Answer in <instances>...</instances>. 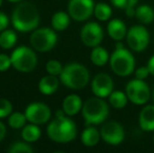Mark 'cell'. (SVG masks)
<instances>
[{
	"label": "cell",
	"instance_id": "1",
	"mask_svg": "<svg viewBox=\"0 0 154 153\" xmlns=\"http://www.w3.org/2000/svg\"><path fill=\"white\" fill-rule=\"evenodd\" d=\"M12 23L15 29L21 33H29L38 29L40 14L37 8L29 1L19 2L12 13Z\"/></svg>",
	"mask_w": 154,
	"mask_h": 153
},
{
	"label": "cell",
	"instance_id": "2",
	"mask_svg": "<svg viewBox=\"0 0 154 153\" xmlns=\"http://www.w3.org/2000/svg\"><path fill=\"white\" fill-rule=\"evenodd\" d=\"M46 132L56 143H69L77 137V125L68 115L56 118L48 124Z\"/></svg>",
	"mask_w": 154,
	"mask_h": 153
},
{
	"label": "cell",
	"instance_id": "3",
	"mask_svg": "<svg viewBox=\"0 0 154 153\" xmlns=\"http://www.w3.org/2000/svg\"><path fill=\"white\" fill-rule=\"evenodd\" d=\"M109 64L112 72L119 77H128L135 70L134 56L123 43L116 45V49L110 56Z\"/></svg>",
	"mask_w": 154,
	"mask_h": 153
},
{
	"label": "cell",
	"instance_id": "4",
	"mask_svg": "<svg viewBox=\"0 0 154 153\" xmlns=\"http://www.w3.org/2000/svg\"><path fill=\"white\" fill-rule=\"evenodd\" d=\"M90 80V75L88 69L80 63H69L64 66L60 81L64 86L69 89L79 90L87 86Z\"/></svg>",
	"mask_w": 154,
	"mask_h": 153
},
{
	"label": "cell",
	"instance_id": "5",
	"mask_svg": "<svg viewBox=\"0 0 154 153\" xmlns=\"http://www.w3.org/2000/svg\"><path fill=\"white\" fill-rule=\"evenodd\" d=\"M82 115L87 126L103 124L109 115V105L103 98H90L83 103Z\"/></svg>",
	"mask_w": 154,
	"mask_h": 153
},
{
	"label": "cell",
	"instance_id": "6",
	"mask_svg": "<svg viewBox=\"0 0 154 153\" xmlns=\"http://www.w3.org/2000/svg\"><path fill=\"white\" fill-rule=\"evenodd\" d=\"M12 65L16 70L24 74L32 72L38 64V58L34 49L29 46H19L11 55Z\"/></svg>",
	"mask_w": 154,
	"mask_h": 153
},
{
	"label": "cell",
	"instance_id": "7",
	"mask_svg": "<svg viewBox=\"0 0 154 153\" xmlns=\"http://www.w3.org/2000/svg\"><path fill=\"white\" fill-rule=\"evenodd\" d=\"M57 41L58 37L56 31L49 27L36 29L32 31L29 37V43L32 47L39 53H46L51 50L57 44Z\"/></svg>",
	"mask_w": 154,
	"mask_h": 153
},
{
	"label": "cell",
	"instance_id": "8",
	"mask_svg": "<svg viewBox=\"0 0 154 153\" xmlns=\"http://www.w3.org/2000/svg\"><path fill=\"white\" fill-rule=\"evenodd\" d=\"M126 94H127L129 101L134 105H145L149 102L151 99V91L148 84L145 82V80L133 79L128 82L126 85Z\"/></svg>",
	"mask_w": 154,
	"mask_h": 153
},
{
	"label": "cell",
	"instance_id": "9",
	"mask_svg": "<svg viewBox=\"0 0 154 153\" xmlns=\"http://www.w3.org/2000/svg\"><path fill=\"white\" fill-rule=\"evenodd\" d=\"M127 44L132 51L142 53L150 43V34L143 25H133L128 29L126 36Z\"/></svg>",
	"mask_w": 154,
	"mask_h": 153
},
{
	"label": "cell",
	"instance_id": "10",
	"mask_svg": "<svg viewBox=\"0 0 154 153\" xmlns=\"http://www.w3.org/2000/svg\"><path fill=\"white\" fill-rule=\"evenodd\" d=\"M94 5L93 0H69L67 11L71 19L83 22L93 15Z\"/></svg>",
	"mask_w": 154,
	"mask_h": 153
},
{
	"label": "cell",
	"instance_id": "11",
	"mask_svg": "<svg viewBox=\"0 0 154 153\" xmlns=\"http://www.w3.org/2000/svg\"><path fill=\"white\" fill-rule=\"evenodd\" d=\"M101 139L106 144L118 146L125 139V129L123 125L116 121H109L103 124L101 130Z\"/></svg>",
	"mask_w": 154,
	"mask_h": 153
},
{
	"label": "cell",
	"instance_id": "12",
	"mask_svg": "<svg viewBox=\"0 0 154 153\" xmlns=\"http://www.w3.org/2000/svg\"><path fill=\"white\" fill-rule=\"evenodd\" d=\"M81 41L85 46L93 47L99 46L104 39V32L102 26L97 22H87L81 29L80 33Z\"/></svg>",
	"mask_w": 154,
	"mask_h": 153
},
{
	"label": "cell",
	"instance_id": "13",
	"mask_svg": "<svg viewBox=\"0 0 154 153\" xmlns=\"http://www.w3.org/2000/svg\"><path fill=\"white\" fill-rule=\"evenodd\" d=\"M25 116L29 123L36 125H42L51 120V110L46 104L41 102L31 103L24 111Z\"/></svg>",
	"mask_w": 154,
	"mask_h": 153
},
{
	"label": "cell",
	"instance_id": "14",
	"mask_svg": "<svg viewBox=\"0 0 154 153\" xmlns=\"http://www.w3.org/2000/svg\"><path fill=\"white\" fill-rule=\"evenodd\" d=\"M91 91L95 96L108 98L113 91V80L108 74H97L91 81Z\"/></svg>",
	"mask_w": 154,
	"mask_h": 153
},
{
	"label": "cell",
	"instance_id": "15",
	"mask_svg": "<svg viewBox=\"0 0 154 153\" xmlns=\"http://www.w3.org/2000/svg\"><path fill=\"white\" fill-rule=\"evenodd\" d=\"M138 124L143 131L152 132L154 131V104L146 105L140 110L138 116Z\"/></svg>",
	"mask_w": 154,
	"mask_h": 153
},
{
	"label": "cell",
	"instance_id": "16",
	"mask_svg": "<svg viewBox=\"0 0 154 153\" xmlns=\"http://www.w3.org/2000/svg\"><path fill=\"white\" fill-rule=\"evenodd\" d=\"M107 32L111 39L116 41H122L127 36L128 29L125 22L121 19H112L108 22Z\"/></svg>",
	"mask_w": 154,
	"mask_h": 153
},
{
	"label": "cell",
	"instance_id": "17",
	"mask_svg": "<svg viewBox=\"0 0 154 153\" xmlns=\"http://www.w3.org/2000/svg\"><path fill=\"white\" fill-rule=\"evenodd\" d=\"M82 107L83 102L78 94H69L63 100L62 103V109L68 116L78 115L80 111H82Z\"/></svg>",
	"mask_w": 154,
	"mask_h": 153
},
{
	"label": "cell",
	"instance_id": "18",
	"mask_svg": "<svg viewBox=\"0 0 154 153\" xmlns=\"http://www.w3.org/2000/svg\"><path fill=\"white\" fill-rule=\"evenodd\" d=\"M59 79L60 78H57V76H53V75L43 77L38 84V88L41 93H43L44 96H51L55 93L59 88Z\"/></svg>",
	"mask_w": 154,
	"mask_h": 153
},
{
	"label": "cell",
	"instance_id": "19",
	"mask_svg": "<svg viewBox=\"0 0 154 153\" xmlns=\"http://www.w3.org/2000/svg\"><path fill=\"white\" fill-rule=\"evenodd\" d=\"M101 139V133L94 126H88L82 132L81 142L86 147H94Z\"/></svg>",
	"mask_w": 154,
	"mask_h": 153
},
{
	"label": "cell",
	"instance_id": "20",
	"mask_svg": "<svg viewBox=\"0 0 154 153\" xmlns=\"http://www.w3.org/2000/svg\"><path fill=\"white\" fill-rule=\"evenodd\" d=\"M70 18L69 14L65 12H57L51 17V27L57 32L65 31L70 24Z\"/></svg>",
	"mask_w": 154,
	"mask_h": 153
},
{
	"label": "cell",
	"instance_id": "21",
	"mask_svg": "<svg viewBox=\"0 0 154 153\" xmlns=\"http://www.w3.org/2000/svg\"><path fill=\"white\" fill-rule=\"evenodd\" d=\"M134 17L142 24H150L154 21V10L150 5L143 4L135 8Z\"/></svg>",
	"mask_w": 154,
	"mask_h": 153
},
{
	"label": "cell",
	"instance_id": "22",
	"mask_svg": "<svg viewBox=\"0 0 154 153\" xmlns=\"http://www.w3.org/2000/svg\"><path fill=\"white\" fill-rule=\"evenodd\" d=\"M109 59L110 56L106 48L100 46V45L92 48L91 54H90V60L94 65L104 66L109 62Z\"/></svg>",
	"mask_w": 154,
	"mask_h": 153
},
{
	"label": "cell",
	"instance_id": "23",
	"mask_svg": "<svg viewBox=\"0 0 154 153\" xmlns=\"http://www.w3.org/2000/svg\"><path fill=\"white\" fill-rule=\"evenodd\" d=\"M21 136L23 141L27 143H35L41 137V129L39 128L38 125L31 123L29 125H25L21 131Z\"/></svg>",
	"mask_w": 154,
	"mask_h": 153
},
{
	"label": "cell",
	"instance_id": "24",
	"mask_svg": "<svg viewBox=\"0 0 154 153\" xmlns=\"http://www.w3.org/2000/svg\"><path fill=\"white\" fill-rule=\"evenodd\" d=\"M17 34L13 29H4L0 34V47L3 49H11L17 43Z\"/></svg>",
	"mask_w": 154,
	"mask_h": 153
},
{
	"label": "cell",
	"instance_id": "25",
	"mask_svg": "<svg viewBox=\"0 0 154 153\" xmlns=\"http://www.w3.org/2000/svg\"><path fill=\"white\" fill-rule=\"evenodd\" d=\"M111 4L116 8L125 11L128 17H133L135 15V6L138 0H110Z\"/></svg>",
	"mask_w": 154,
	"mask_h": 153
},
{
	"label": "cell",
	"instance_id": "26",
	"mask_svg": "<svg viewBox=\"0 0 154 153\" xmlns=\"http://www.w3.org/2000/svg\"><path fill=\"white\" fill-rule=\"evenodd\" d=\"M108 100H109V104L111 105L113 108L116 109H122L127 105L128 99L126 92L120 91V90H116V91H112L110 93V96H108Z\"/></svg>",
	"mask_w": 154,
	"mask_h": 153
},
{
	"label": "cell",
	"instance_id": "27",
	"mask_svg": "<svg viewBox=\"0 0 154 153\" xmlns=\"http://www.w3.org/2000/svg\"><path fill=\"white\" fill-rule=\"evenodd\" d=\"M93 15L95 18L100 21H107L110 19L112 15V10L109 4L104 3V2H99L94 5V12Z\"/></svg>",
	"mask_w": 154,
	"mask_h": 153
},
{
	"label": "cell",
	"instance_id": "28",
	"mask_svg": "<svg viewBox=\"0 0 154 153\" xmlns=\"http://www.w3.org/2000/svg\"><path fill=\"white\" fill-rule=\"evenodd\" d=\"M27 118L25 116V113L19 112H12L8 115V126L13 129H21L25 126V123H26Z\"/></svg>",
	"mask_w": 154,
	"mask_h": 153
},
{
	"label": "cell",
	"instance_id": "29",
	"mask_svg": "<svg viewBox=\"0 0 154 153\" xmlns=\"http://www.w3.org/2000/svg\"><path fill=\"white\" fill-rule=\"evenodd\" d=\"M8 151L10 153H32L34 152V149L29 143L23 141V142H16L13 143L12 145L8 147Z\"/></svg>",
	"mask_w": 154,
	"mask_h": 153
},
{
	"label": "cell",
	"instance_id": "30",
	"mask_svg": "<svg viewBox=\"0 0 154 153\" xmlns=\"http://www.w3.org/2000/svg\"><path fill=\"white\" fill-rule=\"evenodd\" d=\"M63 68L64 66L60 63L58 60H49L48 62L45 65V69H46L47 74L48 75H53V76H59L61 75Z\"/></svg>",
	"mask_w": 154,
	"mask_h": 153
},
{
	"label": "cell",
	"instance_id": "31",
	"mask_svg": "<svg viewBox=\"0 0 154 153\" xmlns=\"http://www.w3.org/2000/svg\"><path fill=\"white\" fill-rule=\"evenodd\" d=\"M13 112V105L6 99H0V118H6Z\"/></svg>",
	"mask_w": 154,
	"mask_h": 153
},
{
	"label": "cell",
	"instance_id": "32",
	"mask_svg": "<svg viewBox=\"0 0 154 153\" xmlns=\"http://www.w3.org/2000/svg\"><path fill=\"white\" fill-rule=\"evenodd\" d=\"M12 65V59L10 56L5 55V54H0V72H3L10 69Z\"/></svg>",
	"mask_w": 154,
	"mask_h": 153
},
{
	"label": "cell",
	"instance_id": "33",
	"mask_svg": "<svg viewBox=\"0 0 154 153\" xmlns=\"http://www.w3.org/2000/svg\"><path fill=\"white\" fill-rule=\"evenodd\" d=\"M134 74H135L136 79L140 80H146L151 75L148 66H140V67H137L134 70Z\"/></svg>",
	"mask_w": 154,
	"mask_h": 153
},
{
	"label": "cell",
	"instance_id": "34",
	"mask_svg": "<svg viewBox=\"0 0 154 153\" xmlns=\"http://www.w3.org/2000/svg\"><path fill=\"white\" fill-rule=\"evenodd\" d=\"M8 23H10V20H8V17L6 16L4 13L0 12V33L4 29H8Z\"/></svg>",
	"mask_w": 154,
	"mask_h": 153
},
{
	"label": "cell",
	"instance_id": "35",
	"mask_svg": "<svg viewBox=\"0 0 154 153\" xmlns=\"http://www.w3.org/2000/svg\"><path fill=\"white\" fill-rule=\"evenodd\" d=\"M5 135H6V127H5V125L0 121V142L3 141Z\"/></svg>",
	"mask_w": 154,
	"mask_h": 153
},
{
	"label": "cell",
	"instance_id": "36",
	"mask_svg": "<svg viewBox=\"0 0 154 153\" xmlns=\"http://www.w3.org/2000/svg\"><path fill=\"white\" fill-rule=\"evenodd\" d=\"M147 66H148L149 70H150V74L152 75V76H154V55L150 58V59H149Z\"/></svg>",
	"mask_w": 154,
	"mask_h": 153
},
{
	"label": "cell",
	"instance_id": "37",
	"mask_svg": "<svg viewBox=\"0 0 154 153\" xmlns=\"http://www.w3.org/2000/svg\"><path fill=\"white\" fill-rule=\"evenodd\" d=\"M151 99H152V101H153V103H154V88H153V90H152V94H151Z\"/></svg>",
	"mask_w": 154,
	"mask_h": 153
},
{
	"label": "cell",
	"instance_id": "38",
	"mask_svg": "<svg viewBox=\"0 0 154 153\" xmlns=\"http://www.w3.org/2000/svg\"><path fill=\"white\" fill-rule=\"evenodd\" d=\"M8 1H11V2H20L21 0H8Z\"/></svg>",
	"mask_w": 154,
	"mask_h": 153
},
{
	"label": "cell",
	"instance_id": "39",
	"mask_svg": "<svg viewBox=\"0 0 154 153\" xmlns=\"http://www.w3.org/2000/svg\"><path fill=\"white\" fill-rule=\"evenodd\" d=\"M2 2H3V0H0V6L2 5Z\"/></svg>",
	"mask_w": 154,
	"mask_h": 153
},
{
	"label": "cell",
	"instance_id": "40",
	"mask_svg": "<svg viewBox=\"0 0 154 153\" xmlns=\"http://www.w3.org/2000/svg\"><path fill=\"white\" fill-rule=\"evenodd\" d=\"M153 143H154V134H153Z\"/></svg>",
	"mask_w": 154,
	"mask_h": 153
}]
</instances>
